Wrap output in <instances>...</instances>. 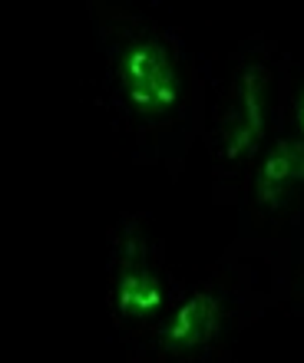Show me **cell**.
<instances>
[{"label":"cell","mask_w":304,"mask_h":363,"mask_svg":"<svg viewBox=\"0 0 304 363\" xmlns=\"http://www.w3.org/2000/svg\"><path fill=\"white\" fill-rule=\"evenodd\" d=\"M99 96L136 159L179 169L202 139L209 89L179 30L123 7L93 4Z\"/></svg>","instance_id":"6da1fadb"},{"label":"cell","mask_w":304,"mask_h":363,"mask_svg":"<svg viewBox=\"0 0 304 363\" xmlns=\"http://www.w3.org/2000/svg\"><path fill=\"white\" fill-rule=\"evenodd\" d=\"M278 241H235L185 281L156 330L129 344L126 363H235V344L275 304Z\"/></svg>","instance_id":"7a4b0ae2"},{"label":"cell","mask_w":304,"mask_h":363,"mask_svg":"<svg viewBox=\"0 0 304 363\" xmlns=\"http://www.w3.org/2000/svg\"><path fill=\"white\" fill-rule=\"evenodd\" d=\"M288 53L271 37H251L232 53L209 89L202 143L209 155L212 195L219 205H241L245 182L281 119V79Z\"/></svg>","instance_id":"3957f363"},{"label":"cell","mask_w":304,"mask_h":363,"mask_svg":"<svg viewBox=\"0 0 304 363\" xmlns=\"http://www.w3.org/2000/svg\"><path fill=\"white\" fill-rule=\"evenodd\" d=\"M182 284L172 274L169 248L146 211H126L109 228L106 307L126 347L143 340L172 311Z\"/></svg>","instance_id":"277c9868"},{"label":"cell","mask_w":304,"mask_h":363,"mask_svg":"<svg viewBox=\"0 0 304 363\" xmlns=\"http://www.w3.org/2000/svg\"><path fill=\"white\" fill-rule=\"evenodd\" d=\"M241 205L255 238L295 241L304 235V145L281 119L248 175Z\"/></svg>","instance_id":"5b68a950"},{"label":"cell","mask_w":304,"mask_h":363,"mask_svg":"<svg viewBox=\"0 0 304 363\" xmlns=\"http://www.w3.org/2000/svg\"><path fill=\"white\" fill-rule=\"evenodd\" d=\"M275 304L304 324V235L295 241H278Z\"/></svg>","instance_id":"8992f818"},{"label":"cell","mask_w":304,"mask_h":363,"mask_svg":"<svg viewBox=\"0 0 304 363\" xmlns=\"http://www.w3.org/2000/svg\"><path fill=\"white\" fill-rule=\"evenodd\" d=\"M281 125L304 145V57H288L281 79Z\"/></svg>","instance_id":"52a82bcc"}]
</instances>
